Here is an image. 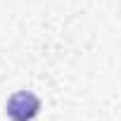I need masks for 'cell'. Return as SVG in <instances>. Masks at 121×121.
I'll return each mask as SVG.
<instances>
[{
    "label": "cell",
    "instance_id": "cell-1",
    "mask_svg": "<svg viewBox=\"0 0 121 121\" xmlns=\"http://www.w3.org/2000/svg\"><path fill=\"white\" fill-rule=\"evenodd\" d=\"M5 112H7V116L12 121H31L40 112V100L29 90H19L7 100Z\"/></svg>",
    "mask_w": 121,
    "mask_h": 121
}]
</instances>
